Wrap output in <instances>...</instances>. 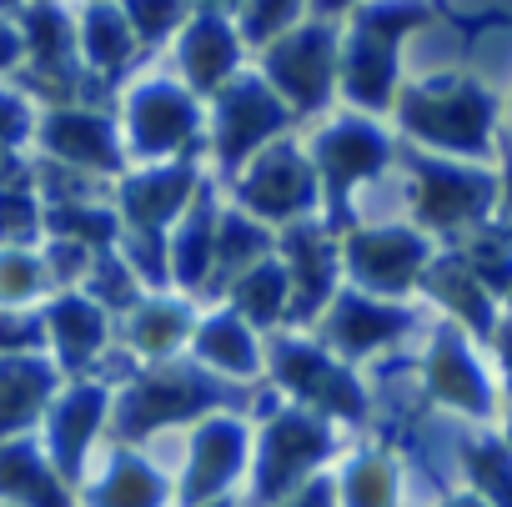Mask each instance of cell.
I'll use <instances>...</instances> for the list:
<instances>
[{
    "instance_id": "6da1fadb",
    "label": "cell",
    "mask_w": 512,
    "mask_h": 507,
    "mask_svg": "<svg viewBox=\"0 0 512 507\" xmlns=\"http://www.w3.org/2000/svg\"><path fill=\"white\" fill-rule=\"evenodd\" d=\"M407 126L427 136L432 146L452 151H487V126H492V101L472 86H447L432 96L407 101Z\"/></svg>"
},
{
    "instance_id": "7a4b0ae2",
    "label": "cell",
    "mask_w": 512,
    "mask_h": 507,
    "mask_svg": "<svg viewBox=\"0 0 512 507\" xmlns=\"http://www.w3.org/2000/svg\"><path fill=\"white\" fill-rule=\"evenodd\" d=\"M327 71H332V61H327V31H302L287 46L272 51V76H277V86L297 106H317L327 96Z\"/></svg>"
},
{
    "instance_id": "3957f363",
    "label": "cell",
    "mask_w": 512,
    "mask_h": 507,
    "mask_svg": "<svg viewBox=\"0 0 512 507\" xmlns=\"http://www.w3.org/2000/svg\"><path fill=\"white\" fill-rule=\"evenodd\" d=\"M492 201L487 176H467V171H447V166H422V216L457 226V221H477Z\"/></svg>"
},
{
    "instance_id": "277c9868",
    "label": "cell",
    "mask_w": 512,
    "mask_h": 507,
    "mask_svg": "<svg viewBox=\"0 0 512 507\" xmlns=\"http://www.w3.org/2000/svg\"><path fill=\"white\" fill-rule=\"evenodd\" d=\"M352 257H357V272L367 277V282H377V287H402V282H412L417 277V267H422V241L412 236V231H367V236H357L352 241Z\"/></svg>"
},
{
    "instance_id": "5b68a950",
    "label": "cell",
    "mask_w": 512,
    "mask_h": 507,
    "mask_svg": "<svg viewBox=\"0 0 512 507\" xmlns=\"http://www.w3.org/2000/svg\"><path fill=\"white\" fill-rule=\"evenodd\" d=\"M241 191H246V201H251L256 211H267V216H292L297 206H307L312 176L302 171V161H297L292 151H277V156H267L262 166L251 171V181H246Z\"/></svg>"
},
{
    "instance_id": "8992f818",
    "label": "cell",
    "mask_w": 512,
    "mask_h": 507,
    "mask_svg": "<svg viewBox=\"0 0 512 507\" xmlns=\"http://www.w3.org/2000/svg\"><path fill=\"white\" fill-rule=\"evenodd\" d=\"M277 126H282V106L262 86L231 91L226 106H221V151H226V161H236L241 151H251L256 141H262L267 131H277Z\"/></svg>"
},
{
    "instance_id": "52a82bcc",
    "label": "cell",
    "mask_w": 512,
    "mask_h": 507,
    "mask_svg": "<svg viewBox=\"0 0 512 507\" xmlns=\"http://www.w3.org/2000/svg\"><path fill=\"white\" fill-rule=\"evenodd\" d=\"M382 136L377 131H362V126H337L332 136H322V146H317V161H322V171H327V181H332V191L342 196L352 181H362L367 171H377L382 166Z\"/></svg>"
},
{
    "instance_id": "ba28073f",
    "label": "cell",
    "mask_w": 512,
    "mask_h": 507,
    "mask_svg": "<svg viewBox=\"0 0 512 507\" xmlns=\"http://www.w3.org/2000/svg\"><path fill=\"white\" fill-rule=\"evenodd\" d=\"M46 141H51V151H61V156L81 161V166H116L111 131H106V121H96V116L61 111V116H51V126H46Z\"/></svg>"
},
{
    "instance_id": "9c48e42d",
    "label": "cell",
    "mask_w": 512,
    "mask_h": 507,
    "mask_svg": "<svg viewBox=\"0 0 512 507\" xmlns=\"http://www.w3.org/2000/svg\"><path fill=\"white\" fill-rule=\"evenodd\" d=\"M191 131V106L176 91H141L136 96V136L141 146H176Z\"/></svg>"
},
{
    "instance_id": "30bf717a",
    "label": "cell",
    "mask_w": 512,
    "mask_h": 507,
    "mask_svg": "<svg viewBox=\"0 0 512 507\" xmlns=\"http://www.w3.org/2000/svg\"><path fill=\"white\" fill-rule=\"evenodd\" d=\"M231 61H236L231 31L206 16V21L191 31V41H186V66H191V76H196L201 86H211V81H221V76L231 71Z\"/></svg>"
},
{
    "instance_id": "8fae6325",
    "label": "cell",
    "mask_w": 512,
    "mask_h": 507,
    "mask_svg": "<svg viewBox=\"0 0 512 507\" xmlns=\"http://www.w3.org/2000/svg\"><path fill=\"white\" fill-rule=\"evenodd\" d=\"M186 196V176H146V181H131L126 186V211L136 226H156L176 211V201Z\"/></svg>"
},
{
    "instance_id": "7c38bea8",
    "label": "cell",
    "mask_w": 512,
    "mask_h": 507,
    "mask_svg": "<svg viewBox=\"0 0 512 507\" xmlns=\"http://www.w3.org/2000/svg\"><path fill=\"white\" fill-rule=\"evenodd\" d=\"M437 392H447L452 402H462V407H487V387H482V377H477V367L462 357V347H442L437 352Z\"/></svg>"
},
{
    "instance_id": "4fadbf2b",
    "label": "cell",
    "mask_w": 512,
    "mask_h": 507,
    "mask_svg": "<svg viewBox=\"0 0 512 507\" xmlns=\"http://www.w3.org/2000/svg\"><path fill=\"white\" fill-rule=\"evenodd\" d=\"M41 392H46V372H36V367H11L6 377H0V427H16Z\"/></svg>"
},
{
    "instance_id": "5bb4252c",
    "label": "cell",
    "mask_w": 512,
    "mask_h": 507,
    "mask_svg": "<svg viewBox=\"0 0 512 507\" xmlns=\"http://www.w3.org/2000/svg\"><path fill=\"white\" fill-rule=\"evenodd\" d=\"M126 46H131V36H126V26H121L116 11H96V16L86 21V51H91L96 66L126 61Z\"/></svg>"
},
{
    "instance_id": "9a60e30c",
    "label": "cell",
    "mask_w": 512,
    "mask_h": 507,
    "mask_svg": "<svg viewBox=\"0 0 512 507\" xmlns=\"http://www.w3.org/2000/svg\"><path fill=\"white\" fill-rule=\"evenodd\" d=\"M397 322H402L397 312H382V307H372V302H352V307L342 312V337H347L352 347H372V342L387 337Z\"/></svg>"
},
{
    "instance_id": "2e32d148",
    "label": "cell",
    "mask_w": 512,
    "mask_h": 507,
    "mask_svg": "<svg viewBox=\"0 0 512 507\" xmlns=\"http://www.w3.org/2000/svg\"><path fill=\"white\" fill-rule=\"evenodd\" d=\"M262 246H267V236L256 231L251 221H241V216H226L221 221V251H216V257L226 267H246V257H256Z\"/></svg>"
},
{
    "instance_id": "e0dca14e",
    "label": "cell",
    "mask_w": 512,
    "mask_h": 507,
    "mask_svg": "<svg viewBox=\"0 0 512 507\" xmlns=\"http://www.w3.org/2000/svg\"><path fill=\"white\" fill-rule=\"evenodd\" d=\"M477 462H482L477 472H482V482H487V497H492L497 507H512V457L492 447V452H482Z\"/></svg>"
},
{
    "instance_id": "ac0fdd59",
    "label": "cell",
    "mask_w": 512,
    "mask_h": 507,
    "mask_svg": "<svg viewBox=\"0 0 512 507\" xmlns=\"http://www.w3.org/2000/svg\"><path fill=\"white\" fill-rule=\"evenodd\" d=\"M241 292L251 297V312L272 317V312H277V297H282V272H277V267H262V272H251V277L241 282Z\"/></svg>"
},
{
    "instance_id": "d6986e66",
    "label": "cell",
    "mask_w": 512,
    "mask_h": 507,
    "mask_svg": "<svg viewBox=\"0 0 512 507\" xmlns=\"http://www.w3.org/2000/svg\"><path fill=\"white\" fill-rule=\"evenodd\" d=\"M131 16H136L141 36H161L181 16V0H131Z\"/></svg>"
},
{
    "instance_id": "ffe728a7",
    "label": "cell",
    "mask_w": 512,
    "mask_h": 507,
    "mask_svg": "<svg viewBox=\"0 0 512 507\" xmlns=\"http://www.w3.org/2000/svg\"><path fill=\"white\" fill-rule=\"evenodd\" d=\"M297 16V0H251V36H267Z\"/></svg>"
},
{
    "instance_id": "44dd1931",
    "label": "cell",
    "mask_w": 512,
    "mask_h": 507,
    "mask_svg": "<svg viewBox=\"0 0 512 507\" xmlns=\"http://www.w3.org/2000/svg\"><path fill=\"white\" fill-rule=\"evenodd\" d=\"M36 221V206L26 191H0V231H26Z\"/></svg>"
},
{
    "instance_id": "7402d4cb",
    "label": "cell",
    "mask_w": 512,
    "mask_h": 507,
    "mask_svg": "<svg viewBox=\"0 0 512 507\" xmlns=\"http://www.w3.org/2000/svg\"><path fill=\"white\" fill-rule=\"evenodd\" d=\"M61 332L71 337V342H66L71 352H86V347L96 342V317L81 312V307H61Z\"/></svg>"
},
{
    "instance_id": "603a6c76",
    "label": "cell",
    "mask_w": 512,
    "mask_h": 507,
    "mask_svg": "<svg viewBox=\"0 0 512 507\" xmlns=\"http://www.w3.org/2000/svg\"><path fill=\"white\" fill-rule=\"evenodd\" d=\"M211 352H221L226 362H246V347H236V327H211Z\"/></svg>"
},
{
    "instance_id": "cb8c5ba5",
    "label": "cell",
    "mask_w": 512,
    "mask_h": 507,
    "mask_svg": "<svg viewBox=\"0 0 512 507\" xmlns=\"http://www.w3.org/2000/svg\"><path fill=\"white\" fill-rule=\"evenodd\" d=\"M11 56H16V41H11V36H6V31H0V66H6V61H11Z\"/></svg>"
},
{
    "instance_id": "d4e9b609",
    "label": "cell",
    "mask_w": 512,
    "mask_h": 507,
    "mask_svg": "<svg viewBox=\"0 0 512 507\" xmlns=\"http://www.w3.org/2000/svg\"><path fill=\"white\" fill-rule=\"evenodd\" d=\"M507 221H512V166H507Z\"/></svg>"
},
{
    "instance_id": "484cf974",
    "label": "cell",
    "mask_w": 512,
    "mask_h": 507,
    "mask_svg": "<svg viewBox=\"0 0 512 507\" xmlns=\"http://www.w3.org/2000/svg\"><path fill=\"white\" fill-rule=\"evenodd\" d=\"M327 6H337V0H327Z\"/></svg>"
}]
</instances>
